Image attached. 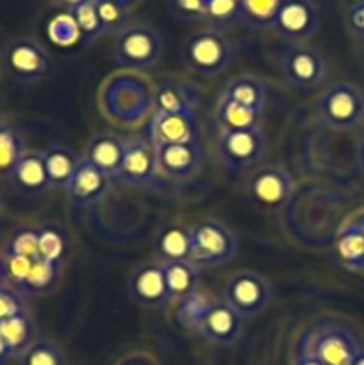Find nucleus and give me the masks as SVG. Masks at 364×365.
<instances>
[{
	"mask_svg": "<svg viewBox=\"0 0 364 365\" xmlns=\"http://www.w3.org/2000/svg\"><path fill=\"white\" fill-rule=\"evenodd\" d=\"M296 349L314 356L321 365H352L363 348L346 324L323 319L300 335Z\"/></svg>",
	"mask_w": 364,
	"mask_h": 365,
	"instance_id": "obj_1",
	"label": "nucleus"
},
{
	"mask_svg": "<svg viewBox=\"0 0 364 365\" xmlns=\"http://www.w3.org/2000/svg\"><path fill=\"white\" fill-rule=\"evenodd\" d=\"M234 57L231 41L221 31L203 27L191 32L182 46V61L200 77H218L228 70Z\"/></svg>",
	"mask_w": 364,
	"mask_h": 365,
	"instance_id": "obj_2",
	"label": "nucleus"
},
{
	"mask_svg": "<svg viewBox=\"0 0 364 365\" xmlns=\"http://www.w3.org/2000/svg\"><path fill=\"white\" fill-rule=\"evenodd\" d=\"M191 234V262L200 271L214 269L231 262L238 250V237L234 230L216 220L202 217L189 227Z\"/></svg>",
	"mask_w": 364,
	"mask_h": 365,
	"instance_id": "obj_3",
	"label": "nucleus"
},
{
	"mask_svg": "<svg viewBox=\"0 0 364 365\" xmlns=\"http://www.w3.org/2000/svg\"><path fill=\"white\" fill-rule=\"evenodd\" d=\"M318 120L328 130H353L364 120V96L352 82H334L316 100Z\"/></svg>",
	"mask_w": 364,
	"mask_h": 365,
	"instance_id": "obj_4",
	"label": "nucleus"
},
{
	"mask_svg": "<svg viewBox=\"0 0 364 365\" xmlns=\"http://www.w3.org/2000/svg\"><path fill=\"white\" fill-rule=\"evenodd\" d=\"M114 61L128 71H143L156 66L163 56V38L145 24H128L114 34Z\"/></svg>",
	"mask_w": 364,
	"mask_h": 365,
	"instance_id": "obj_5",
	"label": "nucleus"
},
{
	"mask_svg": "<svg viewBox=\"0 0 364 365\" xmlns=\"http://www.w3.org/2000/svg\"><path fill=\"white\" fill-rule=\"evenodd\" d=\"M295 191V180L288 170L273 164L256 166L245 182L246 198L256 209L278 212L285 207Z\"/></svg>",
	"mask_w": 364,
	"mask_h": 365,
	"instance_id": "obj_6",
	"label": "nucleus"
},
{
	"mask_svg": "<svg viewBox=\"0 0 364 365\" xmlns=\"http://www.w3.org/2000/svg\"><path fill=\"white\" fill-rule=\"evenodd\" d=\"M2 68L13 81L21 84H36L50 75L52 59L39 41L32 38H14L2 53Z\"/></svg>",
	"mask_w": 364,
	"mask_h": 365,
	"instance_id": "obj_7",
	"label": "nucleus"
},
{
	"mask_svg": "<svg viewBox=\"0 0 364 365\" xmlns=\"http://www.w3.org/2000/svg\"><path fill=\"white\" fill-rule=\"evenodd\" d=\"M271 284L264 274L253 269H241L228 277L223 287V299L243 319L263 314L271 303Z\"/></svg>",
	"mask_w": 364,
	"mask_h": 365,
	"instance_id": "obj_8",
	"label": "nucleus"
},
{
	"mask_svg": "<svg viewBox=\"0 0 364 365\" xmlns=\"http://www.w3.org/2000/svg\"><path fill=\"white\" fill-rule=\"evenodd\" d=\"M266 138L261 128L238 132H220L216 141L218 159L234 173L256 168L266 152Z\"/></svg>",
	"mask_w": 364,
	"mask_h": 365,
	"instance_id": "obj_9",
	"label": "nucleus"
},
{
	"mask_svg": "<svg viewBox=\"0 0 364 365\" xmlns=\"http://www.w3.org/2000/svg\"><path fill=\"white\" fill-rule=\"evenodd\" d=\"M280 68L289 86L302 91L316 89L327 75L323 53L316 46L303 45V43H296L282 53Z\"/></svg>",
	"mask_w": 364,
	"mask_h": 365,
	"instance_id": "obj_10",
	"label": "nucleus"
},
{
	"mask_svg": "<svg viewBox=\"0 0 364 365\" xmlns=\"http://www.w3.org/2000/svg\"><path fill=\"white\" fill-rule=\"evenodd\" d=\"M157 175V155L152 141L145 135L128 138L118 180L131 189H150L156 184Z\"/></svg>",
	"mask_w": 364,
	"mask_h": 365,
	"instance_id": "obj_11",
	"label": "nucleus"
},
{
	"mask_svg": "<svg viewBox=\"0 0 364 365\" xmlns=\"http://www.w3.org/2000/svg\"><path fill=\"white\" fill-rule=\"evenodd\" d=\"M318 27V7L313 0H284L275 14L271 31L285 41L302 43Z\"/></svg>",
	"mask_w": 364,
	"mask_h": 365,
	"instance_id": "obj_12",
	"label": "nucleus"
},
{
	"mask_svg": "<svg viewBox=\"0 0 364 365\" xmlns=\"http://www.w3.org/2000/svg\"><path fill=\"white\" fill-rule=\"evenodd\" d=\"M157 171L175 182H186L195 177L203 166L206 150L202 141L184 145L156 146Z\"/></svg>",
	"mask_w": 364,
	"mask_h": 365,
	"instance_id": "obj_13",
	"label": "nucleus"
},
{
	"mask_svg": "<svg viewBox=\"0 0 364 365\" xmlns=\"http://www.w3.org/2000/svg\"><path fill=\"white\" fill-rule=\"evenodd\" d=\"M200 114L152 113L148 125V139L153 146L184 145L202 141Z\"/></svg>",
	"mask_w": 364,
	"mask_h": 365,
	"instance_id": "obj_14",
	"label": "nucleus"
},
{
	"mask_svg": "<svg viewBox=\"0 0 364 365\" xmlns=\"http://www.w3.org/2000/svg\"><path fill=\"white\" fill-rule=\"evenodd\" d=\"M128 294L132 302L141 309H163L171 303L168 292L164 269L161 262H145L136 267L128 278Z\"/></svg>",
	"mask_w": 364,
	"mask_h": 365,
	"instance_id": "obj_15",
	"label": "nucleus"
},
{
	"mask_svg": "<svg viewBox=\"0 0 364 365\" xmlns=\"http://www.w3.org/2000/svg\"><path fill=\"white\" fill-rule=\"evenodd\" d=\"M200 93L181 78H163L153 84L152 113L200 114Z\"/></svg>",
	"mask_w": 364,
	"mask_h": 365,
	"instance_id": "obj_16",
	"label": "nucleus"
},
{
	"mask_svg": "<svg viewBox=\"0 0 364 365\" xmlns=\"http://www.w3.org/2000/svg\"><path fill=\"white\" fill-rule=\"evenodd\" d=\"M7 178L13 189L27 196L45 195L52 189L49 175H46L43 152L39 150H25L11 168Z\"/></svg>",
	"mask_w": 364,
	"mask_h": 365,
	"instance_id": "obj_17",
	"label": "nucleus"
},
{
	"mask_svg": "<svg viewBox=\"0 0 364 365\" xmlns=\"http://www.w3.org/2000/svg\"><path fill=\"white\" fill-rule=\"evenodd\" d=\"M114 182L109 180L102 171L96 170L93 164L81 157V163H79L66 191L74 205L86 209V207L95 205L100 200L106 198Z\"/></svg>",
	"mask_w": 364,
	"mask_h": 365,
	"instance_id": "obj_18",
	"label": "nucleus"
},
{
	"mask_svg": "<svg viewBox=\"0 0 364 365\" xmlns=\"http://www.w3.org/2000/svg\"><path fill=\"white\" fill-rule=\"evenodd\" d=\"M334 257L345 269L364 273V212L346 221L334 237Z\"/></svg>",
	"mask_w": 364,
	"mask_h": 365,
	"instance_id": "obj_19",
	"label": "nucleus"
},
{
	"mask_svg": "<svg viewBox=\"0 0 364 365\" xmlns=\"http://www.w3.org/2000/svg\"><path fill=\"white\" fill-rule=\"evenodd\" d=\"M125 145H127V139L121 138L120 134L100 132L88 141L82 159H86L96 170L102 171L109 180L116 182L121 159H123Z\"/></svg>",
	"mask_w": 364,
	"mask_h": 365,
	"instance_id": "obj_20",
	"label": "nucleus"
},
{
	"mask_svg": "<svg viewBox=\"0 0 364 365\" xmlns=\"http://www.w3.org/2000/svg\"><path fill=\"white\" fill-rule=\"evenodd\" d=\"M243 317L225 302H218L203 319L198 334L216 346H232L243 334Z\"/></svg>",
	"mask_w": 364,
	"mask_h": 365,
	"instance_id": "obj_21",
	"label": "nucleus"
},
{
	"mask_svg": "<svg viewBox=\"0 0 364 365\" xmlns=\"http://www.w3.org/2000/svg\"><path fill=\"white\" fill-rule=\"evenodd\" d=\"M153 253L157 262H184L191 259V234L182 223H168L153 237Z\"/></svg>",
	"mask_w": 364,
	"mask_h": 365,
	"instance_id": "obj_22",
	"label": "nucleus"
},
{
	"mask_svg": "<svg viewBox=\"0 0 364 365\" xmlns=\"http://www.w3.org/2000/svg\"><path fill=\"white\" fill-rule=\"evenodd\" d=\"M214 121L220 127V132H238L261 128L264 121V110L253 107L241 106L234 100L221 95L214 109Z\"/></svg>",
	"mask_w": 364,
	"mask_h": 365,
	"instance_id": "obj_23",
	"label": "nucleus"
},
{
	"mask_svg": "<svg viewBox=\"0 0 364 365\" xmlns=\"http://www.w3.org/2000/svg\"><path fill=\"white\" fill-rule=\"evenodd\" d=\"M43 160L52 189H68L81 157L64 145H50L43 150Z\"/></svg>",
	"mask_w": 364,
	"mask_h": 365,
	"instance_id": "obj_24",
	"label": "nucleus"
},
{
	"mask_svg": "<svg viewBox=\"0 0 364 365\" xmlns=\"http://www.w3.org/2000/svg\"><path fill=\"white\" fill-rule=\"evenodd\" d=\"M214 303H216V299L206 289H195V291H191L177 302V310H175L177 324L182 330L196 331L198 334L203 319L209 314V310L213 309Z\"/></svg>",
	"mask_w": 364,
	"mask_h": 365,
	"instance_id": "obj_25",
	"label": "nucleus"
},
{
	"mask_svg": "<svg viewBox=\"0 0 364 365\" xmlns=\"http://www.w3.org/2000/svg\"><path fill=\"white\" fill-rule=\"evenodd\" d=\"M61 264L49 262V260L36 257L31 264L27 277L16 287L21 296H46L56 291L57 284L61 280Z\"/></svg>",
	"mask_w": 364,
	"mask_h": 365,
	"instance_id": "obj_26",
	"label": "nucleus"
},
{
	"mask_svg": "<svg viewBox=\"0 0 364 365\" xmlns=\"http://www.w3.org/2000/svg\"><path fill=\"white\" fill-rule=\"evenodd\" d=\"M0 335L9 346L13 356H20L38 339L36 337V323L27 309L0 321Z\"/></svg>",
	"mask_w": 364,
	"mask_h": 365,
	"instance_id": "obj_27",
	"label": "nucleus"
},
{
	"mask_svg": "<svg viewBox=\"0 0 364 365\" xmlns=\"http://www.w3.org/2000/svg\"><path fill=\"white\" fill-rule=\"evenodd\" d=\"M223 96L241 103V106L266 110V84L259 77H256V75H238V77H232L225 84Z\"/></svg>",
	"mask_w": 364,
	"mask_h": 365,
	"instance_id": "obj_28",
	"label": "nucleus"
},
{
	"mask_svg": "<svg viewBox=\"0 0 364 365\" xmlns=\"http://www.w3.org/2000/svg\"><path fill=\"white\" fill-rule=\"evenodd\" d=\"M163 269L171 302H178L186 294L200 287V269L191 260L163 264Z\"/></svg>",
	"mask_w": 364,
	"mask_h": 365,
	"instance_id": "obj_29",
	"label": "nucleus"
},
{
	"mask_svg": "<svg viewBox=\"0 0 364 365\" xmlns=\"http://www.w3.org/2000/svg\"><path fill=\"white\" fill-rule=\"evenodd\" d=\"M284 0H238L236 21L248 25L250 29H271L275 14Z\"/></svg>",
	"mask_w": 364,
	"mask_h": 365,
	"instance_id": "obj_30",
	"label": "nucleus"
},
{
	"mask_svg": "<svg viewBox=\"0 0 364 365\" xmlns=\"http://www.w3.org/2000/svg\"><path fill=\"white\" fill-rule=\"evenodd\" d=\"M70 250L68 234L59 223L56 221H46L39 225V241H38V257L49 260V262L61 264Z\"/></svg>",
	"mask_w": 364,
	"mask_h": 365,
	"instance_id": "obj_31",
	"label": "nucleus"
},
{
	"mask_svg": "<svg viewBox=\"0 0 364 365\" xmlns=\"http://www.w3.org/2000/svg\"><path fill=\"white\" fill-rule=\"evenodd\" d=\"M38 241H39V225L25 223L18 225L7 235L2 248L4 259L9 257H24V259H36L38 257Z\"/></svg>",
	"mask_w": 364,
	"mask_h": 365,
	"instance_id": "obj_32",
	"label": "nucleus"
},
{
	"mask_svg": "<svg viewBox=\"0 0 364 365\" xmlns=\"http://www.w3.org/2000/svg\"><path fill=\"white\" fill-rule=\"evenodd\" d=\"M25 152L24 138L13 123L0 120V177L9 175L18 157Z\"/></svg>",
	"mask_w": 364,
	"mask_h": 365,
	"instance_id": "obj_33",
	"label": "nucleus"
},
{
	"mask_svg": "<svg viewBox=\"0 0 364 365\" xmlns=\"http://www.w3.org/2000/svg\"><path fill=\"white\" fill-rule=\"evenodd\" d=\"M20 365H68V359L57 342L36 339L20 355Z\"/></svg>",
	"mask_w": 364,
	"mask_h": 365,
	"instance_id": "obj_34",
	"label": "nucleus"
},
{
	"mask_svg": "<svg viewBox=\"0 0 364 365\" xmlns=\"http://www.w3.org/2000/svg\"><path fill=\"white\" fill-rule=\"evenodd\" d=\"M68 14L74 18L75 25H77L79 38L82 39V43H93L103 36V27L100 24L98 13H96L95 0H84Z\"/></svg>",
	"mask_w": 364,
	"mask_h": 365,
	"instance_id": "obj_35",
	"label": "nucleus"
},
{
	"mask_svg": "<svg viewBox=\"0 0 364 365\" xmlns=\"http://www.w3.org/2000/svg\"><path fill=\"white\" fill-rule=\"evenodd\" d=\"M96 13L103 27V34H118L131 20V9L114 0H95Z\"/></svg>",
	"mask_w": 364,
	"mask_h": 365,
	"instance_id": "obj_36",
	"label": "nucleus"
},
{
	"mask_svg": "<svg viewBox=\"0 0 364 365\" xmlns=\"http://www.w3.org/2000/svg\"><path fill=\"white\" fill-rule=\"evenodd\" d=\"M168 9L181 20L207 21V13L202 0H168Z\"/></svg>",
	"mask_w": 364,
	"mask_h": 365,
	"instance_id": "obj_37",
	"label": "nucleus"
},
{
	"mask_svg": "<svg viewBox=\"0 0 364 365\" xmlns=\"http://www.w3.org/2000/svg\"><path fill=\"white\" fill-rule=\"evenodd\" d=\"M25 309H27V305H25V296H21L11 285L0 287V321L7 319V317L14 316V314L21 312Z\"/></svg>",
	"mask_w": 364,
	"mask_h": 365,
	"instance_id": "obj_38",
	"label": "nucleus"
},
{
	"mask_svg": "<svg viewBox=\"0 0 364 365\" xmlns=\"http://www.w3.org/2000/svg\"><path fill=\"white\" fill-rule=\"evenodd\" d=\"M50 36L56 43L59 45H68V43L75 41L79 38V31H77V25H75L74 18L70 14L66 16H59L52 21L50 25Z\"/></svg>",
	"mask_w": 364,
	"mask_h": 365,
	"instance_id": "obj_39",
	"label": "nucleus"
},
{
	"mask_svg": "<svg viewBox=\"0 0 364 365\" xmlns=\"http://www.w3.org/2000/svg\"><path fill=\"white\" fill-rule=\"evenodd\" d=\"M32 260L34 259H24V257H9V259H4V262H6L7 285L16 289L25 280V277H27Z\"/></svg>",
	"mask_w": 364,
	"mask_h": 365,
	"instance_id": "obj_40",
	"label": "nucleus"
},
{
	"mask_svg": "<svg viewBox=\"0 0 364 365\" xmlns=\"http://www.w3.org/2000/svg\"><path fill=\"white\" fill-rule=\"evenodd\" d=\"M345 24L353 38L364 39V0L348 6L345 14Z\"/></svg>",
	"mask_w": 364,
	"mask_h": 365,
	"instance_id": "obj_41",
	"label": "nucleus"
},
{
	"mask_svg": "<svg viewBox=\"0 0 364 365\" xmlns=\"http://www.w3.org/2000/svg\"><path fill=\"white\" fill-rule=\"evenodd\" d=\"M291 365H321V364L318 362L314 356H310V355H307V353L296 349L295 356H293V360H291Z\"/></svg>",
	"mask_w": 364,
	"mask_h": 365,
	"instance_id": "obj_42",
	"label": "nucleus"
},
{
	"mask_svg": "<svg viewBox=\"0 0 364 365\" xmlns=\"http://www.w3.org/2000/svg\"><path fill=\"white\" fill-rule=\"evenodd\" d=\"M11 359H14L13 353H11L9 346L6 344V341H4L2 335H0V365H6Z\"/></svg>",
	"mask_w": 364,
	"mask_h": 365,
	"instance_id": "obj_43",
	"label": "nucleus"
},
{
	"mask_svg": "<svg viewBox=\"0 0 364 365\" xmlns=\"http://www.w3.org/2000/svg\"><path fill=\"white\" fill-rule=\"evenodd\" d=\"M54 4H56V6H61L63 7V9H66L68 13H70L71 9H74V7H77L79 4H82L84 2V0H52Z\"/></svg>",
	"mask_w": 364,
	"mask_h": 365,
	"instance_id": "obj_44",
	"label": "nucleus"
},
{
	"mask_svg": "<svg viewBox=\"0 0 364 365\" xmlns=\"http://www.w3.org/2000/svg\"><path fill=\"white\" fill-rule=\"evenodd\" d=\"M355 157H357V164H359L360 170L364 171V135L359 139V143H357Z\"/></svg>",
	"mask_w": 364,
	"mask_h": 365,
	"instance_id": "obj_45",
	"label": "nucleus"
},
{
	"mask_svg": "<svg viewBox=\"0 0 364 365\" xmlns=\"http://www.w3.org/2000/svg\"><path fill=\"white\" fill-rule=\"evenodd\" d=\"M7 285V277H6V262H4L2 255H0V287Z\"/></svg>",
	"mask_w": 364,
	"mask_h": 365,
	"instance_id": "obj_46",
	"label": "nucleus"
},
{
	"mask_svg": "<svg viewBox=\"0 0 364 365\" xmlns=\"http://www.w3.org/2000/svg\"><path fill=\"white\" fill-rule=\"evenodd\" d=\"M352 365H364V349H360L359 355L355 356V360H353Z\"/></svg>",
	"mask_w": 364,
	"mask_h": 365,
	"instance_id": "obj_47",
	"label": "nucleus"
},
{
	"mask_svg": "<svg viewBox=\"0 0 364 365\" xmlns=\"http://www.w3.org/2000/svg\"><path fill=\"white\" fill-rule=\"evenodd\" d=\"M114 2L121 4V6H125V7H128V9H131V7L136 4V0H114Z\"/></svg>",
	"mask_w": 364,
	"mask_h": 365,
	"instance_id": "obj_48",
	"label": "nucleus"
},
{
	"mask_svg": "<svg viewBox=\"0 0 364 365\" xmlns=\"http://www.w3.org/2000/svg\"><path fill=\"white\" fill-rule=\"evenodd\" d=\"M209 2H213V0H202V4H203V7H206V6H207V4H209Z\"/></svg>",
	"mask_w": 364,
	"mask_h": 365,
	"instance_id": "obj_49",
	"label": "nucleus"
},
{
	"mask_svg": "<svg viewBox=\"0 0 364 365\" xmlns=\"http://www.w3.org/2000/svg\"><path fill=\"white\" fill-rule=\"evenodd\" d=\"M357 2H360V0H350V6H352V4H357Z\"/></svg>",
	"mask_w": 364,
	"mask_h": 365,
	"instance_id": "obj_50",
	"label": "nucleus"
},
{
	"mask_svg": "<svg viewBox=\"0 0 364 365\" xmlns=\"http://www.w3.org/2000/svg\"><path fill=\"white\" fill-rule=\"evenodd\" d=\"M0 209H2V198H0Z\"/></svg>",
	"mask_w": 364,
	"mask_h": 365,
	"instance_id": "obj_51",
	"label": "nucleus"
}]
</instances>
